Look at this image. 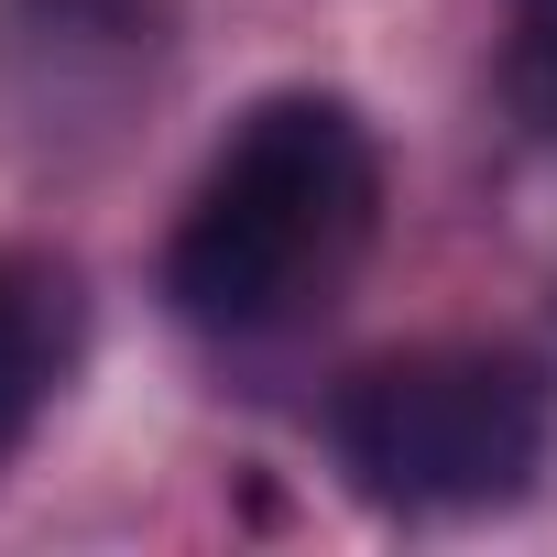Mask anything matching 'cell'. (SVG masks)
I'll list each match as a JSON object with an SVG mask.
<instances>
[{
  "mask_svg": "<svg viewBox=\"0 0 557 557\" xmlns=\"http://www.w3.org/2000/svg\"><path fill=\"white\" fill-rule=\"evenodd\" d=\"M383 240V143L339 88H273L230 121L164 230V307L208 339H285L350 296Z\"/></svg>",
  "mask_w": 557,
  "mask_h": 557,
  "instance_id": "cell-1",
  "label": "cell"
},
{
  "mask_svg": "<svg viewBox=\"0 0 557 557\" xmlns=\"http://www.w3.org/2000/svg\"><path fill=\"white\" fill-rule=\"evenodd\" d=\"M557 383L513 339H416L329 394V459L372 513H492L546 470Z\"/></svg>",
  "mask_w": 557,
  "mask_h": 557,
  "instance_id": "cell-2",
  "label": "cell"
},
{
  "mask_svg": "<svg viewBox=\"0 0 557 557\" xmlns=\"http://www.w3.org/2000/svg\"><path fill=\"white\" fill-rule=\"evenodd\" d=\"M175 66V0H0V153L88 175L132 143Z\"/></svg>",
  "mask_w": 557,
  "mask_h": 557,
  "instance_id": "cell-3",
  "label": "cell"
},
{
  "mask_svg": "<svg viewBox=\"0 0 557 557\" xmlns=\"http://www.w3.org/2000/svg\"><path fill=\"white\" fill-rule=\"evenodd\" d=\"M88 350V296H77V262L0 240V470L23 459V437L45 426V405L66 394Z\"/></svg>",
  "mask_w": 557,
  "mask_h": 557,
  "instance_id": "cell-4",
  "label": "cell"
},
{
  "mask_svg": "<svg viewBox=\"0 0 557 557\" xmlns=\"http://www.w3.org/2000/svg\"><path fill=\"white\" fill-rule=\"evenodd\" d=\"M492 88H503V121L524 143H557V0H503Z\"/></svg>",
  "mask_w": 557,
  "mask_h": 557,
  "instance_id": "cell-5",
  "label": "cell"
}]
</instances>
